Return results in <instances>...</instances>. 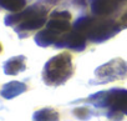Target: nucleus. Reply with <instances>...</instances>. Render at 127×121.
Masks as SVG:
<instances>
[{"label": "nucleus", "mask_w": 127, "mask_h": 121, "mask_svg": "<svg viewBox=\"0 0 127 121\" xmlns=\"http://www.w3.org/2000/svg\"><path fill=\"white\" fill-rule=\"evenodd\" d=\"M28 90V85L25 82L21 81H10L3 85L1 90H0V96L6 99V100H11L21 94H24Z\"/></svg>", "instance_id": "nucleus-8"}, {"label": "nucleus", "mask_w": 127, "mask_h": 121, "mask_svg": "<svg viewBox=\"0 0 127 121\" xmlns=\"http://www.w3.org/2000/svg\"><path fill=\"white\" fill-rule=\"evenodd\" d=\"M26 70V56L18 55L14 57H10L4 64V74L14 76Z\"/></svg>", "instance_id": "nucleus-7"}, {"label": "nucleus", "mask_w": 127, "mask_h": 121, "mask_svg": "<svg viewBox=\"0 0 127 121\" xmlns=\"http://www.w3.org/2000/svg\"><path fill=\"white\" fill-rule=\"evenodd\" d=\"M117 1H122V0H117Z\"/></svg>", "instance_id": "nucleus-14"}, {"label": "nucleus", "mask_w": 127, "mask_h": 121, "mask_svg": "<svg viewBox=\"0 0 127 121\" xmlns=\"http://www.w3.org/2000/svg\"><path fill=\"white\" fill-rule=\"evenodd\" d=\"M3 51V46H1V44H0V52Z\"/></svg>", "instance_id": "nucleus-13"}, {"label": "nucleus", "mask_w": 127, "mask_h": 121, "mask_svg": "<svg viewBox=\"0 0 127 121\" xmlns=\"http://www.w3.org/2000/svg\"><path fill=\"white\" fill-rule=\"evenodd\" d=\"M72 56L67 51L60 52L52 56L45 64L42 70V80L47 86H60L64 85L74 75Z\"/></svg>", "instance_id": "nucleus-5"}, {"label": "nucleus", "mask_w": 127, "mask_h": 121, "mask_svg": "<svg viewBox=\"0 0 127 121\" xmlns=\"http://www.w3.org/2000/svg\"><path fill=\"white\" fill-rule=\"evenodd\" d=\"M49 19V10L44 5L35 4L25 8L21 11L11 13L5 16V25L14 28L19 38H26L32 31L40 30L46 25Z\"/></svg>", "instance_id": "nucleus-2"}, {"label": "nucleus", "mask_w": 127, "mask_h": 121, "mask_svg": "<svg viewBox=\"0 0 127 121\" xmlns=\"http://www.w3.org/2000/svg\"><path fill=\"white\" fill-rule=\"evenodd\" d=\"M127 78V61L123 59L116 57L111 61L98 66L95 70V80L91 81L92 85H102L107 82H113L117 80H123Z\"/></svg>", "instance_id": "nucleus-6"}, {"label": "nucleus", "mask_w": 127, "mask_h": 121, "mask_svg": "<svg viewBox=\"0 0 127 121\" xmlns=\"http://www.w3.org/2000/svg\"><path fill=\"white\" fill-rule=\"evenodd\" d=\"M32 121H60V114L52 107H44L34 112Z\"/></svg>", "instance_id": "nucleus-10"}, {"label": "nucleus", "mask_w": 127, "mask_h": 121, "mask_svg": "<svg viewBox=\"0 0 127 121\" xmlns=\"http://www.w3.org/2000/svg\"><path fill=\"white\" fill-rule=\"evenodd\" d=\"M72 114L75 115V117L80 119V120H89L94 116V112L90 107L87 106H81V107H76L72 110Z\"/></svg>", "instance_id": "nucleus-12"}, {"label": "nucleus", "mask_w": 127, "mask_h": 121, "mask_svg": "<svg viewBox=\"0 0 127 121\" xmlns=\"http://www.w3.org/2000/svg\"><path fill=\"white\" fill-rule=\"evenodd\" d=\"M118 8L117 0H92L91 10L98 16H106L112 14Z\"/></svg>", "instance_id": "nucleus-9"}, {"label": "nucleus", "mask_w": 127, "mask_h": 121, "mask_svg": "<svg viewBox=\"0 0 127 121\" xmlns=\"http://www.w3.org/2000/svg\"><path fill=\"white\" fill-rule=\"evenodd\" d=\"M71 13L66 10H55L49 15L47 23L45 29L40 30L35 35L36 45L41 47L55 46V47H64L65 39L67 33L71 30Z\"/></svg>", "instance_id": "nucleus-1"}, {"label": "nucleus", "mask_w": 127, "mask_h": 121, "mask_svg": "<svg viewBox=\"0 0 127 121\" xmlns=\"http://www.w3.org/2000/svg\"><path fill=\"white\" fill-rule=\"evenodd\" d=\"M96 109L107 110V119L110 121H122L123 116H127V90L113 87L96 92L84 100Z\"/></svg>", "instance_id": "nucleus-3"}, {"label": "nucleus", "mask_w": 127, "mask_h": 121, "mask_svg": "<svg viewBox=\"0 0 127 121\" xmlns=\"http://www.w3.org/2000/svg\"><path fill=\"white\" fill-rule=\"evenodd\" d=\"M72 29L81 33L87 39V41L103 42L113 38L117 33H120L122 25H120V23H116L113 20L102 19V16L100 18L82 16L74 23Z\"/></svg>", "instance_id": "nucleus-4"}, {"label": "nucleus", "mask_w": 127, "mask_h": 121, "mask_svg": "<svg viewBox=\"0 0 127 121\" xmlns=\"http://www.w3.org/2000/svg\"><path fill=\"white\" fill-rule=\"evenodd\" d=\"M26 6V0H0V8L10 11V13H18L24 10Z\"/></svg>", "instance_id": "nucleus-11"}]
</instances>
